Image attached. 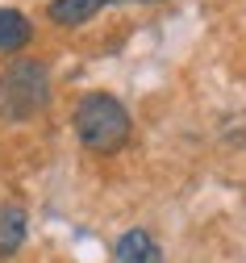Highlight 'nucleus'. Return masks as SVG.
<instances>
[{"mask_svg": "<svg viewBox=\"0 0 246 263\" xmlns=\"http://www.w3.org/2000/svg\"><path fill=\"white\" fill-rule=\"evenodd\" d=\"M104 9V0H50V21L54 25H84Z\"/></svg>", "mask_w": 246, "mask_h": 263, "instance_id": "obj_5", "label": "nucleus"}, {"mask_svg": "<svg viewBox=\"0 0 246 263\" xmlns=\"http://www.w3.org/2000/svg\"><path fill=\"white\" fill-rule=\"evenodd\" d=\"M117 263H159V242L146 230H125L117 238Z\"/></svg>", "mask_w": 246, "mask_h": 263, "instance_id": "obj_4", "label": "nucleus"}, {"mask_svg": "<svg viewBox=\"0 0 246 263\" xmlns=\"http://www.w3.org/2000/svg\"><path fill=\"white\" fill-rule=\"evenodd\" d=\"M25 230H29V217H25L21 205H0V259L21 251Z\"/></svg>", "mask_w": 246, "mask_h": 263, "instance_id": "obj_3", "label": "nucleus"}, {"mask_svg": "<svg viewBox=\"0 0 246 263\" xmlns=\"http://www.w3.org/2000/svg\"><path fill=\"white\" fill-rule=\"evenodd\" d=\"M75 134L88 151L96 155H113L129 142V113L117 96H104V92H92L80 101L75 109Z\"/></svg>", "mask_w": 246, "mask_h": 263, "instance_id": "obj_1", "label": "nucleus"}, {"mask_svg": "<svg viewBox=\"0 0 246 263\" xmlns=\"http://www.w3.org/2000/svg\"><path fill=\"white\" fill-rule=\"evenodd\" d=\"M46 67L42 63H33V59H17L5 67V76H0V113L21 121L29 113H38L46 105Z\"/></svg>", "mask_w": 246, "mask_h": 263, "instance_id": "obj_2", "label": "nucleus"}, {"mask_svg": "<svg viewBox=\"0 0 246 263\" xmlns=\"http://www.w3.org/2000/svg\"><path fill=\"white\" fill-rule=\"evenodd\" d=\"M33 38V25L17 9H0V50H21Z\"/></svg>", "mask_w": 246, "mask_h": 263, "instance_id": "obj_6", "label": "nucleus"}]
</instances>
